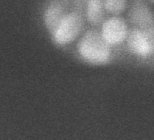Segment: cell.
Instances as JSON below:
<instances>
[{
  "mask_svg": "<svg viewBox=\"0 0 154 140\" xmlns=\"http://www.w3.org/2000/svg\"><path fill=\"white\" fill-rule=\"evenodd\" d=\"M77 52L86 62L94 65H103L109 62L111 46L102 37L100 32L94 29L87 31L77 43Z\"/></svg>",
  "mask_w": 154,
  "mask_h": 140,
  "instance_id": "6da1fadb",
  "label": "cell"
},
{
  "mask_svg": "<svg viewBox=\"0 0 154 140\" xmlns=\"http://www.w3.org/2000/svg\"><path fill=\"white\" fill-rule=\"evenodd\" d=\"M83 20L81 15L76 12L66 14L55 33L52 35L54 41L60 45L73 41L80 34Z\"/></svg>",
  "mask_w": 154,
  "mask_h": 140,
  "instance_id": "7a4b0ae2",
  "label": "cell"
},
{
  "mask_svg": "<svg viewBox=\"0 0 154 140\" xmlns=\"http://www.w3.org/2000/svg\"><path fill=\"white\" fill-rule=\"evenodd\" d=\"M128 20L135 28L145 30L153 26V16L146 0H133L128 10Z\"/></svg>",
  "mask_w": 154,
  "mask_h": 140,
  "instance_id": "3957f363",
  "label": "cell"
},
{
  "mask_svg": "<svg viewBox=\"0 0 154 140\" xmlns=\"http://www.w3.org/2000/svg\"><path fill=\"white\" fill-rule=\"evenodd\" d=\"M126 41L128 50L138 56L146 57L154 50V40L146 32L136 28L128 31Z\"/></svg>",
  "mask_w": 154,
  "mask_h": 140,
  "instance_id": "277c9868",
  "label": "cell"
},
{
  "mask_svg": "<svg viewBox=\"0 0 154 140\" xmlns=\"http://www.w3.org/2000/svg\"><path fill=\"white\" fill-rule=\"evenodd\" d=\"M128 28L125 20L119 16H112L102 24L100 34L109 44L117 45L126 40Z\"/></svg>",
  "mask_w": 154,
  "mask_h": 140,
  "instance_id": "5b68a950",
  "label": "cell"
},
{
  "mask_svg": "<svg viewBox=\"0 0 154 140\" xmlns=\"http://www.w3.org/2000/svg\"><path fill=\"white\" fill-rule=\"evenodd\" d=\"M66 14L62 6L58 3H52L46 8L44 14V19L47 28L53 35Z\"/></svg>",
  "mask_w": 154,
  "mask_h": 140,
  "instance_id": "8992f818",
  "label": "cell"
},
{
  "mask_svg": "<svg viewBox=\"0 0 154 140\" xmlns=\"http://www.w3.org/2000/svg\"><path fill=\"white\" fill-rule=\"evenodd\" d=\"M105 10L103 0H88L86 7V17L88 22L94 26L104 22Z\"/></svg>",
  "mask_w": 154,
  "mask_h": 140,
  "instance_id": "52a82bcc",
  "label": "cell"
},
{
  "mask_svg": "<svg viewBox=\"0 0 154 140\" xmlns=\"http://www.w3.org/2000/svg\"><path fill=\"white\" fill-rule=\"evenodd\" d=\"M103 6L106 12L113 16H119L127 8L126 0H104Z\"/></svg>",
  "mask_w": 154,
  "mask_h": 140,
  "instance_id": "ba28073f",
  "label": "cell"
},
{
  "mask_svg": "<svg viewBox=\"0 0 154 140\" xmlns=\"http://www.w3.org/2000/svg\"><path fill=\"white\" fill-rule=\"evenodd\" d=\"M146 1H147L148 2H150L152 4H154V0H146Z\"/></svg>",
  "mask_w": 154,
  "mask_h": 140,
  "instance_id": "9c48e42d",
  "label": "cell"
}]
</instances>
